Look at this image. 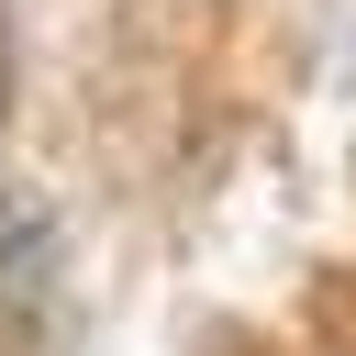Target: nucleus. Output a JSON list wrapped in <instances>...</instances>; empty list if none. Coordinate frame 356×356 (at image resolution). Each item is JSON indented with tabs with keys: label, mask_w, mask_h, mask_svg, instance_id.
<instances>
[{
	"label": "nucleus",
	"mask_w": 356,
	"mask_h": 356,
	"mask_svg": "<svg viewBox=\"0 0 356 356\" xmlns=\"http://www.w3.org/2000/svg\"><path fill=\"white\" fill-rule=\"evenodd\" d=\"M0 89H11V44H0Z\"/></svg>",
	"instance_id": "nucleus-1"
}]
</instances>
